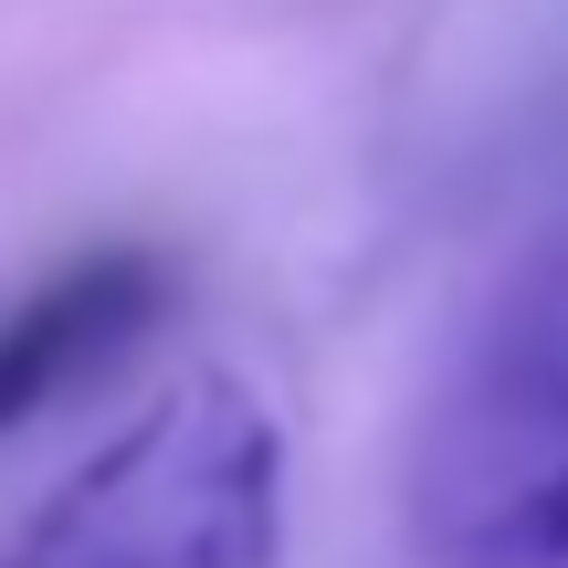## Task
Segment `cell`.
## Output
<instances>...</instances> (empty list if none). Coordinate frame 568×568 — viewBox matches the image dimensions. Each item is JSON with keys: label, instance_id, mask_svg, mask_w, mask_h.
Listing matches in <instances>:
<instances>
[{"label": "cell", "instance_id": "obj_3", "mask_svg": "<svg viewBox=\"0 0 568 568\" xmlns=\"http://www.w3.org/2000/svg\"><path fill=\"white\" fill-rule=\"evenodd\" d=\"M169 305H180V264L159 243H95L53 264L32 295H11L0 305V443L84 400L95 379H116L169 326Z\"/></svg>", "mask_w": 568, "mask_h": 568}, {"label": "cell", "instance_id": "obj_2", "mask_svg": "<svg viewBox=\"0 0 568 568\" xmlns=\"http://www.w3.org/2000/svg\"><path fill=\"white\" fill-rule=\"evenodd\" d=\"M295 432L243 368H180L11 527L0 568H274Z\"/></svg>", "mask_w": 568, "mask_h": 568}, {"label": "cell", "instance_id": "obj_1", "mask_svg": "<svg viewBox=\"0 0 568 568\" xmlns=\"http://www.w3.org/2000/svg\"><path fill=\"white\" fill-rule=\"evenodd\" d=\"M422 568H568V222L464 305L400 464Z\"/></svg>", "mask_w": 568, "mask_h": 568}]
</instances>
